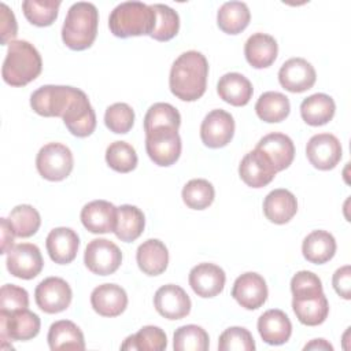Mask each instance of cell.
I'll return each mask as SVG.
<instances>
[{
    "instance_id": "9",
    "label": "cell",
    "mask_w": 351,
    "mask_h": 351,
    "mask_svg": "<svg viewBox=\"0 0 351 351\" xmlns=\"http://www.w3.org/2000/svg\"><path fill=\"white\" fill-rule=\"evenodd\" d=\"M40 317L29 308L14 313H0V337L3 344L7 340L26 341L36 337L40 332Z\"/></svg>"
},
{
    "instance_id": "28",
    "label": "cell",
    "mask_w": 351,
    "mask_h": 351,
    "mask_svg": "<svg viewBox=\"0 0 351 351\" xmlns=\"http://www.w3.org/2000/svg\"><path fill=\"white\" fill-rule=\"evenodd\" d=\"M292 308L299 322L307 326L321 325L329 314V303L324 292L313 296H293Z\"/></svg>"
},
{
    "instance_id": "17",
    "label": "cell",
    "mask_w": 351,
    "mask_h": 351,
    "mask_svg": "<svg viewBox=\"0 0 351 351\" xmlns=\"http://www.w3.org/2000/svg\"><path fill=\"white\" fill-rule=\"evenodd\" d=\"M276 173L270 159L258 148L245 154L239 165L240 178L251 188L266 186L273 181Z\"/></svg>"
},
{
    "instance_id": "10",
    "label": "cell",
    "mask_w": 351,
    "mask_h": 351,
    "mask_svg": "<svg viewBox=\"0 0 351 351\" xmlns=\"http://www.w3.org/2000/svg\"><path fill=\"white\" fill-rule=\"evenodd\" d=\"M34 299L40 310L47 314L64 311L73 299V291L66 280L60 277L44 278L34 291Z\"/></svg>"
},
{
    "instance_id": "25",
    "label": "cell",
    "mask_w": 351,
    "mask_h": 351,
    "mask_svg": "<svg viewBox=\"0 0 351 351\" xmlns=\"http://www.w3.org/2000/svg\"><path fill=\"white\" fill-rule=\"evenodd\" d=\"M298 211V200L295 195L284 188L269 192L263 200L265 217L277 225L289 222Z\"/></svg>"
},
{
    "instance_id": "1",
    "label": "cell",
    "mask_w": 351,
    "mask_h": 351,
    "mask_svg": "<svg viewBox=\"0 0 351 351\" xmlns=\"http://www.w3.org/2000/svg\"><path fill=\"white\" fill-rule=\"evenodd\" d=\"M208 62L202 52L181 53L170 69L169 86L171 93L184 101L200 99L207 88Z\"/></svg>"
},
{
    "instance_id": "15",
    "label": "cell",
    "mask_w": 351,
    "mask_h": 351,
    "mask_svg": "<svg viewBox=\"0 0 351 351\" xmlns=\"http://www.w3.org/2000/svg\"><path fill=\"white\" fill-rule=\"evenodd\" d=\"M317 80L315 69L303 58H291L278 71L280 85L292 93H302L313 88Z\"/></svg>"
},
{
    "instance_id": "18",
    "label": "cell",
    "mask_w": 351,
    "mask_h": 351,
    "mask_svg": "<svg viewBox=\"0 0 351 351\" xmlns=\"http://www.w3.org/2000/svg\"><path fill=\"white\" fill-rule=\"evenodd\" d=\"M155 310L167 319H181L191 313V299L188 293L176 284L160 287L154 296Z\"/></svg>"
},
{
    "instance_id": "34",
    "label": "cell",
    "mask_w": 351,
    "mask_h": 351,
    "mask_svg": "<svg viewBox=\"0 0 351 351\" xmlns=\"http://www.w3.org/2000/svg\"><path fill=\"white\" fill-rule=\"evenodd\" d=\"M145 226V217L143 211L132 204H122L118 207L115 236L125 243H132L138 239Z\"/></svg>"
},
{
    "instance_id": "27",
    "label": "cell",
    "mask_w": 351,
    "mask_h": 351,
    "mask_svg": "<svg viewBox=\"0 0 351 351\" xmlns=\"http://www.w3.org/2000/svg\"><path fill=\"white\" fill-rule=\"evenodd\" d=\"M278 53V45L274 37L266 33H254L244 45L247 62L254 69H266L274 63Z\"/></svg>"
},
{
    "instance_id": "46",
    "label": "cell",
    "mask_w": 351,
    "mask_h": 351,
    "mask_svg": "<svg viewBox=\"0 0 351 351\" xmlns=\"http://www.w3.org/2000/svg\"><path fill=\"white\" fill-rule=\"evenodd\" d=\"M29 307V293L15 284H4L0 289V313H14Z\"/></svg>"
},
{
    "instance_id": "51",
    "label": "cell",
    "mask_w": 351,
    "mask_h": 351,
    "mask_svg": "<svg viewBox=\"0 0 351 351\" xmlns=\"http://www.w3.org/2000/svg\"><path fill=\"white\" fill-rule=\"evenodd\" d=\"M303 350H333V346L329 344L325 339H314L304 346Z\"/></svg>"
},
{
    "instance_id": "29",
    "label": "cell",
    "mask_w": 351,
    "mask_h": 351,
    "mask_svg": "<svg viewBox=\"0 0 351 351\" xmlns=\"http://www.w3.org/2000/svg\"><path fill=\"white\" fill-rule=\"evenodd\" d=\"M217 92L223 101L234 107H241L248 104L254 89L250 80L243 74L226 73L219 78L217 84Z\"/></svg>"
},
{
    "instance_id": "42",
    "label": "cell",
    "mask_w": 351,
    "mask_h": 351,
    "mask_svg": "<svg viewBox=\"0 0 351 351\" xmlns=\"http://www.w3.org/2000/svg\"><path fill=\"white\" fill-rule=\"evenodd\" d=\"M136 149L126 141H114L106 149L107 165L118 173H129L137 166Z\"/></svg>"
},
{
    "instance_id": "19",
    "label": "cell",
    "mask_w": 351,
    "mask_h": 351,
    "mask_svg": "<svg viewBox=\"0 0 351 351\" xmlns=\"http://www.w3.org/2000/svg\"><path fill=\"white\" fill-rule=\"evenodd\" d=\"M189 285L200 298H214L223 291L226 274L222 267L214 263H199L189 271Z\"/></svg>"
},
{
    "instance_id": "12",
    "label": "cell",
    "mask_w": 351,
    "mask_h": 351,
    "mask_svg": "<svg viewBox=\"0 0 351 351\" xmlns=\"http://www.w3.org/2000/svg\"><path fill=\"white\" fill-rule=\"evenodd\" d=\"M234 134L233 117L221 108L210 111L200 125V138L208 148H222Z\"/></svg>"
},
{
    "instance_id": "39",
    "label": "cell",
    "mask_w": 351,
    "mask_h": 351,
    "mask_svg": "<svg viewBox=\"0 0 351 351\" xmlns=\"http://www.w3.org/2000/svg\"><path fill=\"white\" fill-rule=\"evenodd\" d=\"M155 11V26L149 37L156 41H169L180 30V16L177 11L166 4H151Z\"/></svg>"
},
{
    "instance_id": "24",
    "label": "cell",
    "mask_w": 351,
    "mask_h": 351,
    "mask_svg": "<svg viewBox=\"0 0 351 351\" xmlns=\"http://www.w3.org/2000/svg\"><path fill=\"white\" fill-rule=\"evenodd\" d=\"M258 332L265 343L280 346L289 340L292 335V324L282 310L271 308L258 318Z\"/></svg>"
},
{
    "instance_id": "21",
    "label": "cell",
    "mask_w": 351,
    "mask_h": 351,
    "mask_svg": "<svg viewBox=\"0 0 351 351\" xmlns=\"http://www.w3.org/2000/svg\"><path fill=\"white\" fill-rule=\"evenodd\" d=\"M45 247L49 258L55 263L67 265L71 263L77 256L80 237L71 228L59 226L48 233Z\"/></svg>"
},
{
    "instance_id": "8",
    "label": "cell",
    "mask_w": 351,
    "mask_h": 351,
    "mask_svg": "<svg viewBox=\"0 0 351 351\" xmlns=\"http://www.w3.org/2000/svg\"><path fill=\"white\" fill-rule=\"evenodd\" d=\"M84 263L93 274L108 276L119 269L122 252L115 243L107 239H93L85 248Z\"/></svg>"
},
{
    "instance_id": "26",
    "label": "cell",
    "mask_w": 351,
    "mask_h": 351,
    "mask_svg": "<svg viewBox=\"0 0 351 351\" xmlns=\"http://www.w3.org/2000/svg\"><path fill=\"white\" fill-rule=\"evenodd\" d=\"M136 261L144 274L159 276L165 273L169 265L167 247L158 239H148L138 245Z\"/></svg>"
},
{
    "instance_id": "35",
    "label": "cell",
    "mask_w": 351,
    "mask_h": 351,
    "mask_svg": "<svg viewBox=\"0 0 351 351\" xmlns=\"http://www.w3.org/2000/svg\"><path fill=\"white\" fill-rule=\"evenodd\" d=\"M291 111L289 99L280 92H265L255 104V112L263 122L276 123L284 121Z\"/></svg>"
},
{
    "instance_id": "43",
    "label": "cell",
    "mask_w": 351,
    "mask_h": 351,
    "mask_svg": "<svg viewBox=\"0 0 351 351\" xmlns=\"http://www.w3.org/2000/svg\"><path fill=\"white\" fill-rule=\"evenodd\" d=\"M181 125V115L178 110L169 103L152 104L144 117V132L148 133L156 128L171 126L178 129Z\"/></svg>"
},
{
    "instance_id": "7",
    "label": "cell",
    "mask_w": 351,
    "mask_h": 351,
    "mask_svg": "<svg viewBox=\"0 0 351 351\" xmlns=\"http://www.w3.org/2000/svg\"><path fill=\"white\" fill-rule=\"evenodd\" d=\"M78 88L66 85H44L30 96V106L41 117H63Z\"/></svg>"
},
{
    "instance_id": "4",
    "label": "cell",
    "mask_w": 351,
    "mask_h": 351,
    "mask_svg": "<svg viewBox=\"0 0 351 351\" xmlns=\"http://www.w3.org/2000/svg\"><path fill=\"white\" fill-rule=\"evenodd\" d=\"M155 26V11L141 1H123L110 14V32L119 38L149 36Z\"/></svg>"
},
{
    "instance_id": "41",
    "label": "cell",
    "mask_w": 351,
    "mask_h": 351,
    "mask_svg": "<svg viewBox=\"0 0 351 351\" xmlns=\"http://www.w3.org/2000/svg\"><path fill=\"white\" fill-rule=\"evenodd\" d=\"M208 346V333L202 326L189 324L180 326L174 332L173 348L176 351H206Z\"/></svg>"
},
{
    "instance_id": "20",
    "label": "cell",
    "mask_w": 351,
    "mask_h": 351,
    "mask_svg": "<svg viewBox=\"0 0 351 351\" xmlns=\"http://www.w3.org/2000/svg\"><path fill=\"white\" fill-rule=\"evenodd\" d=\"M118 207L107 200H93L81 210V222L86 230L95 234L110 233L117 226Z\"/></svg>"
},
{
    "instance_id": "32",
    "label": "cell",
    "mask_w": 351,
    "mask_h": 351,
    "mask_svg": "<svg viewBox=\"0 0 351 351\" xmlns=\"http://www.w3.org/2000/svg\"><path fill=\"white\" fill-rule=\"evenodd\" d=\"M336 111L335 100L326 93H314L300 104L302 119L310 126H322L332 121Z\"/></svg>"
},
{
    "instance_id": "31",
    "label": "cell",
    "mask_w": 351,
    "mask_h": 351,
    "mask_svg": "<svg viewBox=\"0 0 351 351\" xmlns=\"http://www.w3.org/2000/svg\"><path fill=\"white\" fill-rule=\"evenodd\" d=\"M48 346L52 351L58 350H84L85 340L81 329L69 319L53 322L48 330Z\"/></svg>"
},
{
    "instance_id": "33",
    "label": "cell",
    "mask_w": 351,
    "mask_h": 351,
    "mask_svg": "<svg viewBox=\"0 0 351 351\" xmlns=\"http://www.w3.org/2000/svg\"><path fill=\"white\" fill-rule=\"evenodd\" d=\"M251 12L243 1H226L217 12L218 27L226 34H239L250 23Z\"/></svg>"
},
{
    "instance_id": "50",
    "label": "cell",
    "mask_w": 351,
    "mask_h": 351,
    "mask_svg": "<svg viewBox=\"0 0 351 351\" xmlns=\"http://www.w3.org/2000/svg\"><path fill=\"white\" fill-rule=\"evenodd\" d=\"M0 223H1V254H8L15 247L14 245L15 232L8 218H1Z\"/></svg>"
},
{
    "instance_id": "37",
    "label": "cell",
    "mask_w": 351,
    "mask_h": 351,
    "mask_svg": "<svg viewBox=\"0 0 351 351\" xmlns=\"http://www.w3.org/2000/svg\"><path fill=\"white\" fill-rule=\"evenodd\" d=\"M59 7V0H25L22 3L25 18L38 27L51 26L58 18Z\"/></svg>"
},
{
    "instance_id": "44",
    "label": "cell",
    "mask_w": 351,
    "mask_h": 351,
    "mask_svg": "<svg viewBox=\"0 0 351 351\" xmlns=\"http://www.w3.org/2000/svg\"><path fill=\"white\" fill-rule=\"evenodd\" d=\"M104 123L111 132L125 134L133 128L134 111L126 103H114L104 112Z\"/></svg>"
},
{
    "instance_id": "48",
    "label": "cell",
    "mask_w": 351,
    "mask_h": 351,
    "mask_svg": "<svg viewBox=\"0 0 351 351\" xmlns=\"http://www.w3.org/2000/svg\"><path fill=\"white\" fill-rule=\"evenodd\" d=\"M0 29H1V44L7 45L18 34V25L14 12L8 8L5 3L0 4Z\"/></svg>"
},
{
    "instance_id": "11",
    "label": "cell",
    "mask_w": 351,
    "mask_h": 351,
    "mask_svg": "<svg viewBox=\"0 0 351 351\" xmlns=\"http://www.w3.org/2000/svg\"><path fill=\"white\" fill-rule=\"evenodd\" d=\"M62 119L69 132L75 137H88L95 132L96 114L84 90H77Z\"/></svg>"
},
{
    "instance_id": "2",
    "label": "cell",
    "mask_w": 351,
    "mask_h": 351,
    "mask_svg": "<svg viewBox=\"0 0 351 351\" xmlns=\"http://www.w3.org/2000/svg\"><path fill=\"white\" fill-rule=\"evenodd\" d=\"M43 70V59L33 44L26 40H14L8 44L3 62L1 75L11 86H25L34 81Z\"/></svg>"
},
{
    "instance_id": "5",
    "label": "cell",
    "mask_w": 351,
    "mask_h": 351,
    "mask_svg": "<svg viewBox=\"0 0 351 351\" xmlns=\"http://www.w3.org/2000/svg\"><path fill=\"white\" fill-rule=\"evenodd\" d=\"M181 137L176 128L163 126L145 133L147 154L158 166L167 167L174 165L181 155Z\"/></svg>"
},
{
    "instance_id": "45",
    "label": "cell",
    "mask_w": 351,
    "mask_h": 351,
    "mask_svg": "<svg viewBox=\"0 0 351 351\" xmlns=\"http://www.w3.org/2000/svg\"><path fill=\"white\" fill-rule=\"evenodd\" d=\"M219 351H254L255 341L248 329L230 326L225 329L218 340Z\"/></svg>"
},
{
    "instance_id": "13",
    "label": "cell",
    "mask_w": 351,
    "mask_h": 351,
    "mask_svg": "<svg viewBox=\"0 0 351 351\" xmlns=\"http://www.w3.org/2000/svg\"><path fill=\"white\" fill-rule=\"evenodd\" d=\"M308 162L318 170H332L341 159L343 149L339 138L332 133L314 134L306 145Z\"/></svg>"
},
{
    "instance_id": "47",
    "label": "cell",
    "mask_w": 351,
    "mask_h": 351,
    "mask_svg": "<svg viewBox=\"0 0 351 351\" xmlns=\"http://www.w3.org/2000/svg\"><path fill=\"white\" fill-rule=\"evenodd\" d=\"M292 296H313L322 293V282L317 274L308 270L298 271L291 280Z\"/></svg>"
},
{
    "instance_id": "22",
    "label": "cell",
    "mask_w": 351,
    "mask_h": 351,
    "mask_svg": "<svg viewBox=\"0 0 351 351\" xmlns=\"http://www.w3.org/2000/svg\"><path fill=\"white\" fill-rule=\"evenodd\" d=\"M92 308L101 317H118L128 307V295L117 284H101L90 293Z\"/></svg>"
},
{
    "instance_id": "23",
    "label": "cell",
    "mask_w": 351,
    "mask_h": 351,
    "mask_svg": "<svg viewBox=\"0 0 351 351\" xmlns=\"http://www.w3.org/2000/svg\"><path fill=\"white\" fill-rule=\"evenodd\" d=\"M256 148L270 159L276 171H282L289 167L295 158L293 141L284 133L274 132L263 136L258 141Z\"/></svg>"
},
{
    "instance_id": "30",
    "label": "cell",
    "mask_w": 351,
    "mask_h": 351,
    "mask_svg": "<svg viewBox=\"0 0 351 351\" xmlns=\"http://www.w3.org/2000/svg\"><path fill=\"white\" fill-rule=\"evenodd\" d=\"M302 252L304 259L310 263H326L336 254V240L326 230H313L304 237L302 244Z\"/></svg>"
},
{
    "instance_id": "40",
    "label": "cell",
    "mask_w": 351,
    "mask_h": 351,
    "mask_svg": "<svg viewBox=\"0 0 351 351\" xmlns=\"http://www.w3.org/2000/svg\"><path fill=\"white\" fill-rule=\"evenodd\" d=\"M8 219L16 237H30L37 233L41 225L40 213L30 204H19L10 211Z\"/></svg>"
},
{
    "instance_id": "38",
    "label": "cell",
    "mask_w": 351,
    "mask_h": 351,
    "mask_svg": "<svg viewBox=\"0 0 351 351\" xmlns=\"http://www.w3.org/2000/svg\"><path fill=\"white\" fill-rule=\"evenodd\" d=\"M181 196L186 207L192 210H204L213 204L215 189L210 181L204 178H193L184 185Z\"/></svg>"
},
{
    "instance_id": "36",
    "label": "cell",
    "mask_w": 351,
    "mask_h": 351,
    "mask_svg": "<svg viewBox=\"0 0 351 351\" xmlns=\"http://www.w3.org/2000/svg\"><path fill=\"white\" fill-rule=\"evenodd\" d=\"M167 347L166 333L154 325L143 326L137 333L128 336L122 343V350H145V351H163Z\"/></svg>"
},
{
    "instance_id": "3",
    "label": "cell",
    "mask_w": 351,
    "mask_h": 351,
    "mask_svg": "<svg viewBox=\"0 0 351 351\" xmlns=\"http://www.w3.org/2000/svg\"><path fill=\"white\" fill-rule=\"evenodd\" d=\"M99 11L93 3L77 1L66 15L62 26V40L73 51L88 49L96 40Z\"/></svg>"
},
{
    "instance_id": "49",
    "label": "cell",
    "mask_w": 351,
    "mask_h": 351,
    "mask_svg": "<svg viewBox=\"0 0 351 351\" xmlns=\"http://www.w3.org/2000/svg\"><path fill=\"white\" fill-rule=\"evenodd\" d=\"M332 284H333L336 293L340 298H343L346 300L351 299V267H350V265L341 266L333 273Z\"/></svg>"
},
{
    "instance_id": "16",
    "label": "cell",
    "mask_w": 351,
    "mask_h": 351,
    "mask_svg": "<svg viewBox=\"0 0 351 351\" xmlns=\"http://www.w3.org/2000/svg\"><path fill=\"white\" fill-rule=\"evenodd\" d=\"M267 285L265 278L254 271L239 276L232 288L233 299L247 310L262 307L267 299Z\"/></svg>"
},
{
    "instance_id": "14",
    "label": "cell",
    "mask_w": 351,
    "mask_h": 351,
    "mask_svg": "<svg viewBox=\"0 0 351 351\" xmlns=\"http://www.w3.org/2000/svg\"><path fill=\"white\" fill-rule=\"evenodd\" d=\"M43 266V255L36 244L21 243L7 254V270L14 277L32 280L41 273Z\"/></svg>"
},
{
    "instance_id": "6",
    "label": "cell",
    "mask_w": 351,
    "mask_h": 351,
    "mask_svg": "<svg viewBox=\"0 0 351 351\" xmlns=\"http://www.w3.org/2000/svg\"><path fill=\"white\" fill-rule=\"evenodd\" d=\"M74 158L71 149L62 143H48L40 148L36 167L40 176L48 181H62L73 170Z\"/></svg>"
}]
</instances>
